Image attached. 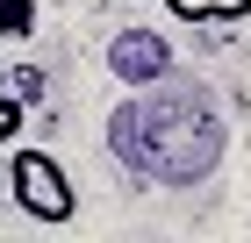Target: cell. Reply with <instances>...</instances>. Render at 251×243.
Returning a JSON list of instances; mask_svg holds the SVG:
<instances>
[{
  "mask_svg": "<svg viewBox=\"0 0 251 243\" xmlns=\"http://www.w3.org/2000/svg\"><path fill=\"white\" fill-rule=\"evenodd\" d=\"M115 72L129 79V86H158V79H165V65H173V50H165V43L151 36V29H129V36H115Z\"/></svg>",
  "mask_w": 251,
  "mask_h": 243,
  "instance_id": "cell-2",
  "label": "cell"
},
{
  "mask_svg": "<svg viewBox=\"0 0 251 243\" xmlns=\"http://www.w3.org/2000/svg\"><path fill=\"white\" fill-rule=\"evenodd\" d=\"M29 29H36V0H0V43L29 36Z\"/></svg>",
  "mask_w": 251,
  "mask_h": 243,
  "instance_id": "cell-4",
  "label": "cell"
},
{
  "mask_svg": "<svg viewBox=\"0 0 251 243\" xmlns=\"http://www.w3.org/2000/svg\"><path fill=\"white\" fill-rule=\"evenodd\" d=\"M15 129H22V100L0 93V143H15Z\"/></svg>",
  "mask_w": 251,
  "mask_h": 243,
  "instance_id": "cell-5",
  "label": "cell"
},
{
  "mask_svg": "<svg viewBox=\"0 0 251 243\" xmlns=\"http://www.w3.org/2000/svg\"><path fill=\"white\" fill-rule=\"evenodd\" d=\"M173 22H244L251 0H165Z\"/></svg>",
  "mask_w": 251,
  "mask_h": 243,
  "instance_id": "cell-3",
  "label": "cell"
},
{
  "mask_svg": "<svg viewBox=\"0 0 251 243\" xmlns=\"http://www.w3.org/2000/svg\"><path fill=\"white\" fill-rule=\"evenodd\" d=\"M7 186H15V207L29 215V222H43V229H58V222L79 215V193H72V179H65V165L50 157V150H15Z\"/></svg>",
  "mask_w": 251,
  "mask_h": 243,
  "instance_id": "cell-1",
  "label": "cell"
}]
</instances>
